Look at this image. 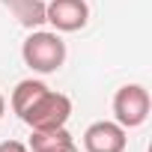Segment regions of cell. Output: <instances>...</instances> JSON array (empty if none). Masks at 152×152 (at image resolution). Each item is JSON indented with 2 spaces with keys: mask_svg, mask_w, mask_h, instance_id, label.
I'll use <instances>...</instances> for the list:
<instances>
[{
  "mask_svg": "<svg viewBox=\"0 0 152 152\" xmlns=\"http://www.w3.org/2000/svg\"><path fill=\"white\" fill-rule=\"evenodd\" d=\"M24 63L39 75H54L66 63V42L54 30H30V36L21 45Z\"/></svg>",
  "mask_w": 152,
  "mask_h": 152,
  "instance_id": "cell-1",
  "label": "cell"
},
{
  "mask_svg": "<svg viewBox=\"0 0 152 152\" xmlns=\"http://www.w3.org/2000/svg\"><path fill=\"white\" fill-rule=\"evenodd\" d=\"M69 116H72V99L48 87L18 119L30 125V131H51V128H66Z\"/></svg>",
  "mask_w": 152,
  "mask_h": 152,
  "instance_id": "cell-2",
  "label": "cell"
},
{
  "mask_svg": "<svg viewBox=\"0 0 152 152\" xmlns=\"http://www.w3.org/2000/svg\"><path fill=\"white\" fill-rule=\"evenodd\" d=\"M149 90L143 84H125L116 90L113 96V119L128 131V128H140L149 119Z\"/></svg>",
  "mask_w": 152,
  "mask_h": 152,
  "instance_id": "cell-3",
  "label": "cell"
},
{
  "mask_svg": "<svg viewBox=\"0 0 152 152\" xmlns=\"http://www.w3.org/2000/svg\"><path fill=\"white\" fill-rule=\"evenodd\" d=\"M90 21V3L87 0H45V24L54 27V33H78Z\"/></svg>",
  "mask_w": 152,
  "mask_h": 152,
  "instance_id": "cell-4",
  "label": "cell"
},
{
  "mask_svg": "<svg viewBox=\"0 0 152 152\" xmlns=\"http://www.w3.org/2000/svg\"><path fill=\"white\" fill-rule=\"evenodd\" d=\"M128 134L116 119H99L87 125L84 131V149L87 152H125Z\"/></svg>",
  "mask_w": 152,
  "mask_h": 152,
  "instance_id": "cell-5",
  "label": "cell"
},
{
  "mask_svg": "<svg viewBox=\"0 0 152 152\" xmlns=\"http://www.w3.org/2000/svg\"><path fill=\"white\" fill-rule=\"evenodd\" d=\"M12 18L24 27V30H39L45 24V0H0Z\"/></svg>",
  "mask_w": 152,
  "mask_h": 152,
  "instance_id": "cell-6",
  "label": "cell"
},
{
  "mask_svg": "<svg viewBox=\"0 0 152 152\" xmlns=\"http://www.w3.org/2000/svg\"><path fill=\"white\" fill-rule=\"evenodd\" d=\"M48 90V84L45 81H36V78H27V81H18V87L12 90V110L21 116L42 93Z\"/></svg>",
  "mask_w": 152,
  "mask_h": 152,
  "instance_id": "cell-7",
  "label": "cell"
},
{
  "mask_svg": "<svg viewBox=\"0 0 152 152\" xmlns=\"http://www.w3.org/2000/svg\"><path fill=\"white\" fill-rule=\"evenodd\" d=\"M0 152H30L21 140H3L0 143Z\"/></svg>",
  "mask_w": 152,
  "mask_h": 152,
  "instance_id": "cell-8",
  "label": "cell"
},
{
  "mask_svg": "<svg viewBox=\"0 0 152 152\" xmlns=\"http://www.w3.org/2000/svg\"><path fill=\"white\" fill-rule=\"evenodd\" d=\"M3 113H6V99H3V93H0V119H3Z\"/></svg>",
  "mask_w": 152,
  "mask_h": 152,
  "instance_id": "cell-9",
  "label": "cell"
},
{
  "mask_svg": "<svg viewBox=\"0 0 152 152\" xmlns=\"http://www.w3.org/2000/svg\"><path fill=\"white\" fill-rule=\"evenodd\" d=\"M57 152H78V146H75V143H69V146H63V149H57Z\"/></svg>",
  "mask_w": 152,
  "mask_h": 152,
  "instance_id": "cell-10",
  "label": "cell"
}]
</instances>
